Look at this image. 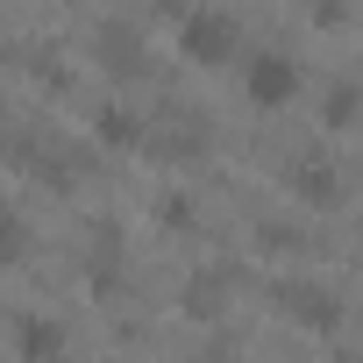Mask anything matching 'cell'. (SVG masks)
Segmentation results:
<instances>
[{
  "instance_id": "obj_4",
  "label": "cell",
  "mask_w": 363,
  "mask_h": 363,
  "mask_svg": "<svg viewBox=\"0 0 363 363\" xmlns=\"http://www.w3.org/2000/svg\"><path fill=\"white\" fill-rule=\"evenodd\" d=\"M22 356H43V363H57L65 356V335H57V320H22Z\"/></svg>"
},
{
  "instance_id": "obj_2",
  "label": "cell",
  "mask_w": 363,
  "mask_h": 363,
  "mask_svg": "<svg viewBox=\"0 0 363 363\" xmlns=\"http://www.w3.org/2000/svg\"><path fill=\"white\" fill-rule=\"evenodd\" d=\"M292 86H299V72H292V57H278V50H271V57H257V65H250V93H257L264 107H278V100H292Z\"/></svg>"
},
{
  "instance_id": "obj_3",
  "label": "cell",
  "mask_w": 363,
  "mask_h": 363,
  "mask_svg": "<svg viewBox=\"0 0 363 363\" xmlns=\"http://www.w3.org/2000/svg\"><path fill=\"white\" fill-rule=\"evenodd\" d=\"M278 299H285V306H292V313H306V328H328V320H335V313H342V299H335V292H328V285H285V292H278Z\"/></svg>"
},
{
  "instance_id": "obj_6",
  "label": "cell",
  "mask_w": 363,
  "mask_h": 363,
  "mask_svg": "<svg viewBox=\"0 0 363 363\" xmlns=\"http://www.w3.org/2000/svg\"><path fill=\"white\" fill-rule=\"evenodd\" d=\"M15 257H22V221L0 214V264H15Z\"/></svg>"
},
{
  "instance_id": "obj_1",
  "label": "cell",
  "mask_w": 363,
  "mask_h": 363,
  "mask_svg": "<svg viewBox=\"0 0 363 363\" xmlns=\"http://www.w3.org/2000/svg\"><path fill=\"white\" fill-rule=\"evenodd\" d=\"M235 50V22L221 15V8H200L193 22H186V57H207V65H221Z\"/></svg>"
},
{
  "instance_id": "obj_5",
  "label": "cell",
  "mask_w": 363,
  "mask_h": 363,
  "mask_svg": "<svg viewBox=\"0 0 363 363\" xmlns=\"http://www.w3.org/2000/svg\"><path fill=\"white\" fill-rule=\"evenodd\" d=\"M299 193H320V200H335V171H328V164H299Z\"/></svg>"
}]
</instances>
